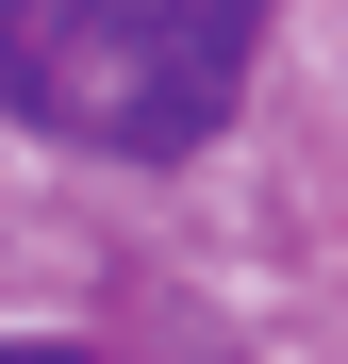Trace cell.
<instances>
[{"mask_svg": "<svg viewBox=\"0 0 348 364\" xmlns=\"http://www.w3.org/2000/svg\"><path fill=\"white\" fill-rule=\"evenodd\" d=\"M265 0H0V116H33L50 149L166 166L249 100Z\"/></svg>", "mask_w": 348, "mask_h": 364, "instance_id": "1", "label": "cell"}, {"mask_svg": "<svg viewBox=\"0 0 348 364\" xmlns=\"http://www.w3.org/2000/svg\"><path fill=\"white\" fill-rule=\"evenodd\" d=\"M0 364H83V348H0Z\"/></svg>", "mask_w": 348, "mask_h": 364, "instance_id": "2", "label": "cell"}]
</instances>
